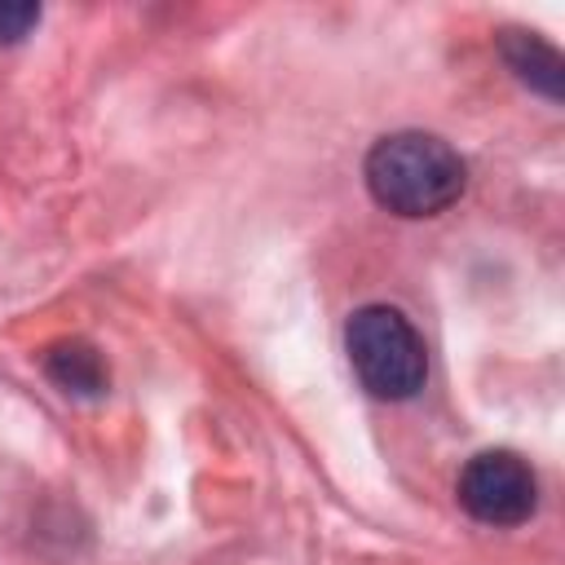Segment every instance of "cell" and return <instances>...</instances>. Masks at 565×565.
I'll list each match as a JSON object with an SVG mask.
<instances>
[{"label": "cell", "mask_w": 565, "mask_h": 565, "mask_svg": "<svg viewBox=\"0 0 565 565\" xmlns=\"http://www.w3.org/2000/svg\"><path fill=\"white\" fill-rule=\"evenodd\" d=\"M344 349H349V362H353V375L362 380V388L384 402L415 397L428 380L424 335L393 305L358 309L344 327Z\"/></svg>", "instance_id": "obj_2"}, {"label": "cell", "mask_w": 565, "mask_h": 565, "mask_svg": "<svg viewBox=\"0 0 565 565\" xmlns=\"http://www.w3.org/2000/svg\"><path fill=\"white\" fill-rule=\"evenodd\" d=\"M40 22V4L31 0H0V44H18Z\"/></svg>", "instance_id": "obj_6"}, {"label": "cell", "mask_w": 565, "mask_h": 565, "mask_svg": "<svg viewBox=\"0 0 565 565\" xmlns=\"http://www.w3.org/2000/svg\"><path fill=\"white\" fill-rule=\"evenodd\" d=\"M499 49H503V62L516 71L521 84H530V88L543 93L547 102H561L565 66H561V53H556L547 40H539L534 31H503Z\"/></svg>", "instance_id": "obj_4"}, {"label": "cell", "mask_w": 565, "mask_h": 565, "mask_svg": "<svg viewBox=\"0 0 565 565\" xmlns=\"http://www.w3.org/2000/svg\"><path fill=\"white\" fill-rule=\"evenodd\" d=\"M44 375L62 388V393H75V397H97L106 393V362L93 344L84 340H62L44 353Z\"/></svg>", "instance_id": "obj_5"}, {"label": "cell", "mask_w": 565, "mask_h": 565, "mask_svg": "<svg viewBox=\"0 0 565 565\" xmlns=\"http://www.w3.org/2000/svg\"><path fill=\"white\" fill-rule=\"evenodd\" d=\"M468 168L459 150L433 132L380 137L366 154V190L397 216H437L463 194Z\"/></svg>", "instance_id": "obj_1"}, {"label": "cell", "mask_w": 565, "mask_h": 565, "mask_svg": "<svg viewBox=\"0 0 565 565\" xmlns=\"http://www.w3.org/2000/svg\"><path fill=\"white\" fill-rule=\"evenodd\" d=\"M463 512L481 525H521L534 516L539 508V481H534V468L512 455V450H481L463 463L459 472V486H455Z\"/></svg>", "instance_id": "obj_3"}]
</instances>
